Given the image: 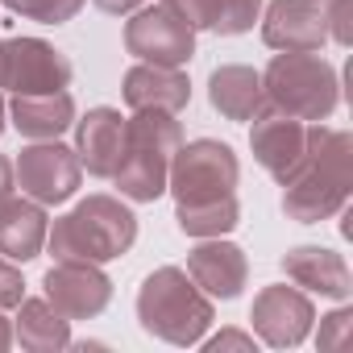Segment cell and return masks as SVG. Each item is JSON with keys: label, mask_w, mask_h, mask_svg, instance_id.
<instances>
[{"label": "cell", "mask_w": 353, "mask_h": 353, "mask_svg": "<svg viewBox=\"0 0 353 353\" xmlns=\"http://www.w3.org/2000/svg\"><path fill=\"white\" fill-rule=\"evenodd\" d=\"M353 192V137L324 121H312L307 158L283 183V212L299 225H320L345 212Z\"/></svg>", "instance_id": "6da1fadb"}, {"label": "cell", "mask_w": 353, "mask_h": 353, "mask_svg": "<svg viewBox=\"0 0 353 353\" xmlns=\"http://www.w3.org/2000/svg\"><path fill=\"white\" fill-rule=\"evenodd\" d=\"M137 241V216L117 196H88L67 216L46 229V250L54 262H117Z\"/></svg>", "instance_id": "7a4b0ae2"}, {"label": "cell", "mask_w": 353, "mask_h": 353, "mask_svg": "<svg viewBox=\"0 0 353 353\" xmlns=\"http://www.w3.org/2000/svg\"><path fill=\"white\" fill-rule=\"evenodd\" d=\"M137 320L150 336L192 349L208 336L216 307L192 283V274L183 266H158L154 274H145V283L137 291Z\"/></svg>", "instance_id": "3957f363"}, {"label": "cell", "mask_w": 353, "mask_h": 353, "mask_svg": "<svg viewBox=\"0 0 353 353\" xmlns=\"http://www.w3.org/2000/svg\"><path fill=\"white\" fill-rule=\"evenodd\" d=\"M179 145H183V125L174 121V112H133L125 121V145L112 170L121 196L133 204H154L166 192V170Z\"/></svg>", "instance_id": "277c9868"}, {"label": "cell", "mask_w": 353, "mask_h": 353, "mask_svg": "<svg viewBox=\"0 0 353 353\" xmlns=\"http://www.w3.org/2000/svg\"><path fill=\"white\" fill-rule=\"evenodd\" d=\"M262 100L299 121H328L341 104V75L316 50H279L262 71Z\"/></svg>", "instance_id": "5b68a950"}, {"label": "cell", "mask_w": 353, "mask_h": 353, "mask_svg": "<svg viewBox=\"0 0 353 353\" xmlns=\"http://www.w3.org/2000/svg\"><path fill=\"white\" fill-rule=\"evenodd\" d=\"M237 179H241V162L233 145L216 137H196L174 150L166 170V192L174 196V204L196 208V204L237 196Z\"/></svg>", "instance_id": "8992f818"}, {"label": "cell", "mask_w": 353, "mask_h": 353, "mask_svg": "<svg viewBox=\"0 0 353 353\" xmlns=\"http://www.w3.org/2000/svg\"><path fill=\"white\" fill-rule=\"evenodd\" d=\"M71 59L42 42V38H5L0 42V88L13 96H38V92H63L71 88Z\"/></svg>", "instance_id": "52a82bcc"}, {"label": "cell", "mask_w": 353, "mask_h": 353, "mask_svg": "<svg viewBox=\"0 0 353 353\" xmlns=\"http://www.w3.org/2000/svg\"><path fill=\"white\" fill-rule=\"evenodd\" d=\"M13 174L21 196L38 200V204H67L79 183H83V166L75 158L71 145L63 141H30L17 158H13Z\"/></svg>", "instance_id": "ba28073f"}, {"label": "cell", "mask_w": 353, "mask_h": 353, "mask_svg": "<svg viewBox=\"0 0 353 353\" xmlns=\"http://www.w3.org/2000/svg\"><path fill=\"white\" fill-rule=\"evenodd\" d=\"M125 50L137 63H158V67H188L196 54V30L170 13L166 5L133 9L125 21Z\"/></svg>", "instance_id": "9c48e42d"}, {"label": "cell", "mask_w": 353, "mask_h": 353, "mask_svg": "<svg viewBox=\"0 0 353 353\" xmlns=\"http://www.w3.org/2000/svg\"><path fill=\"white\" fill-rule=\"evenodd\" d=\"M250 320H254V332H258L262 345H270V349H295V345L307 341V332L316 324V307H312V299L299 287L274 283V287H262L254 295Z\"/></svg>", "instance_id": "30bf717a"}, {"label": "cell", "mask_w": 353, "mask_h": 353, "mask_svg": "<svg viewBox=\"0 0 353 353\" xmlns=\"http://www.w3.org/2000/svg\"><path fill=\"white\" fill-rule=\"evenodd\" d=\"M307 133H312V121H299V117H287V112H274V108H262L254 117V125H250L254 162L270 174L279 188L307 158Z\"/></svg>", "instance_id": "8fae6325"}, {"label": "cell", "mask_w": 353, "mask_h": 353, "mask_svg": "<svg viewBox=\"0 0 353 353\" xmlns=\"http://www.w3.org/2000/svg\"><path fill=\"white\" fill-rule=\"evenodd\" d=\"M42 295L67 320H96L112 303V279L96 262H54L42 279Z\"/></svg>", "instance_id": "7c38bea8"}, {"label": "cell", "mask_w": 353, "mask_h": 353, "mask_svg": "<svg viewBox=\"0 0 353 353\" xmlns=\"http://www.w3.org/2000/svg\"><path fill=\"white\" fill-rule=\"evenodd\" d=\"M262 21V42L270 50H324V0H270Z\"/></svg>", "instance_id": "4fadbf2b"}, {"label": "cell", "mask_w": 353, "mask_h": 353, "mask_svg": "<svg viewBox=\"0 0 353 353\" xmlns=\"http://www.w3.org/2000/svg\"><path fill=\"white\" fill-rule=\"evenodd\" d=\"M188 274L192 283L208 295V299H237L250 283V258L241 245L221 241V237H204L192 254H188Z\"/></svg>", "instance_id": "5bb4252c"}, {"label": "cell", "mask_w": 353, "mask_h": 353, "mask_svg": "<svg viewBox=\"0 0 353 353\" xmlns=\"http://www.w3.org/2000/svg\"><path fill=\"white\" fill-rule=\"evenodd\" d=\"M121 96L133 112H183L192 104V79L183 67L137 63L125 71Z\"/></svg>", "instance_id": "9a60e30c"}, {"label": "cell", "mask_w": 353, "mask_h": 353, "mask_svg": "<svg viewBox=\"0 0 353 353\" xmlns=\"http://www.w3.org/2000/svg\"><path fill=\"white\" fill-rule=\"evenodd\" d=\"M125 145V117L108 104L75 117V158L92 179H112Z\"/></svg>", "instance_id": "2e32d148"}, {"label": "cell", "mask_w": 353, "mask_h": 353, "mask_svg": "<svg viewBox=\"0 0 353 353\" xmlns=\"http://www.w3.org/2000/svg\"><path fill=\"white\" fill-rule=\"evenodd\" d=\"M283 270L295 287L303 291H316L324 299H336L345 303L353 295V274H349V262L328 250V245H295L283 254Z\"/></svg>", "instance_id": "e0dca14e"}, {"label": "cell", "mask_w": 353, "mask_h": 353, "mask_svg": "<svg viewBox=\"0 0 353 353\" xmlns=\"http://www.w3.org/2000/svg\"><path fill=\"white\" fill-rule=\"evenodd\" d=\"M9 117L26 141H59L75 125V96L67 88L63 92H38V96H13Z\"/></svg>", "instance_id": "ac0fdd59"}, {"label": "cell", "mask_w": 353, "mask_h": 353, "mask_svg": "<svg viewBox=\"0 0 353 353\" xmlns=\"http://www.w3.org/2000/svg\"><path fill=\"white\" fill-rule=\"evenodd\" d=\"M46 229H50L46 204L17 196L0 204V254L9 262H34L46 245Z\"/></svg>", "instance_id": "d6986e66"}, {"label": "cell", "mask_w": 353, "mask_h": 353, "mask_svg": "<svg viewBox=\"0 0 353 353\" xmlns=\"http://www.w3.org/2000/svg\"><path fill=\"white\" fill-rule=\"evenodd\" d=\"M208 104L225 121H254L266 100H262V71L245 63H225L208 75Z\"/></svg>", "instance_id": "ffe728a7"}, {"label": "cell", "mask_w": 353, "mask_h": 353, "mask_svg": "<svg viewBox=\"0 0 353 353\" xmlns=\"http://www.w3.org/2000/svg\"><path fill=\"white\" fill-rule=\"evenodd\" d=\"M13 341H21V349H30V353H59V349H71V320H67L46 295H42V299H21V303H17Z\"/></svg>", "instance_id": "44dd1931"}, {"label": "cell", "mask_w": 353, "mask_h": 353, "mask_svg": "<svg viewBox=\"0 0 353 353\" xmlns=\"http://www.w3.org/2000/svg\"><path fill=\"white\" fill-rule=\"evenodd\" d=\"M174 221H179V229L188 237H196V241L225 237V233H233L241 225V204H237V196H225V200H212V204H196V208L174 204Z\"/></svg>", "instance_id": "7402d4cb"}, {"label": "cell", "mask_w": 353, "mask_h": 353, "mask_svg": "<svg viewBox=\"0 0 353 353\" xmlns=\"http://www.w3.org/2000/svg\"><path fill=\"white\" fill-rule=\"evenodd\" d=\"M258 17H262V0H212L208 34L237 38V34H250Z\"/></svg>", "instance_id": "603a6c76"}, {"label": "cell", "mask_w": 353, "mask_h": 353, "mask_svg": "<svg viewBox=\"0 0 353 353\" xmlns=\"http://www.w3.org/2000/svg\"><path fill=\"white\" fill-rule=\"evenodd\" d=\"M0 5L26 21H38V26H67L79 17L88 0H0Z\"/></svg>", "instance_id": "cb8c5ba5"}, {"label": "cell", "mask_w": 353, "mask_h": 353, "mask_svg": "<svg viewBox=\"0 0 353 353\" xmlns=\"http://www.w3.org/2000/svg\"><path fill=\"white\" fill-rule=\"evenodd\" d=\"M26 299V279L17 270V262H9L5 254H0V312H9Z\"/></svg>", "instance_id": "d4e9b609"}, {"label": "cell", "mask_w": 353, "mask_h": 353, "mask_svg": "<svg viewBox=\"0 0 353 353\" xmlns=\"http://www.w3.org/2000/svg\"><path fill=\"white\" fill-rule=\"evenodd\" d=\"M349 5H353V0H324V26H328V38H332L336 46H349V42H353Z\"/></svg>", "instance_id": "484cf974"}, {"label": "cell", "mask_w": 353, "mask_h": 353, "mask_svg": "<svg viewBox=\"0 0 353 353\" xmlns=\"http://www.w3.org/2000/svg\"><path fill=\"white\" fill-rule=\"evenodd\" d=\"M162 5L170 9V13H179L196 34L200 30H208V13H212V0H162Z\"/></svg>", "instance_id": "4316f807"}, {"label": "cell", "mask_w": 353, "mask_h": 353, "mask_svg": "<svg viewBox=\"0 0 353 353\" xmlns=\"http://www.w3.org/2000/svg\"><path fill=\"white\" fill-rule=\"evenodd\" d=\"M208 353H225V349H254L258 341H254V332H241V328H221L216 336H208V341H200Z\"/></svg>", "instance_id": "83f0119b"}, {"label": "cell", "mask_w": 353, "mask_h": 353, "mask_svg": "<svg viewBox=\"0 0 353 353\" xmlns=\"http://www.w3.org/2000/svg\"><path fill=\"white\" fill-rule=\"evenodd\" d=\"M349 320H353V312H349V307H336L332 316H324V328H320L316 345H341V341H345V328H349Z\"/></svg>", "instance_id": "f1b7e54d"}, {"label": "cell", "mask_w": 353, "mask_h": 353, "mask_svg": "<svg viewBox=\"0 0 353 353\" xmlns=\"http://www.w3.org/2000/svg\"><path fill=\"white\" fill-rule=\"evenodd\" d=\"M17 192V174H13V158L0 154V204H5L9 196Z\"/></svg>", "instance_id": "f546056e"}, {"label": "cell", "mask_w": 353, "mask_h": 353, "mask_svg": "<svg viewBox=\"0 0 353 353\" xmlns=\"http://www.w3.org/2000/svg\"><path fill=\"white\" fill-rule=\"evenodd\" d=\"M92 5H96L100 13H108V17H125V13L141 9V0H92Z\"/></svg>", "instance_id": "4dcf8cb0"}, {"label": "cell", "mask_w": 353, "mask_h": 353, "mask_svg": "<svg viewBox=\"0 0 353 353\" xmlns=\"http://www.w3.org/2000/svg\"><path fill=\"white\" fill-rule=\"evenodd\" d=\"M13 345V320H5V316H0V353H5Z\"/></svg>", "instance_id": "1f68e13d"}, {"label": "cell", "mask_w": 353, "mask_h": 353, "mask_svg": "<svg viewBox=\"0 0 353 353\" xmlns=\"http://www.w3.org/2000/svg\"><path fill=\"white\" fill-rule=\"evenodd\" d=\"M5 117H9V104H5V96H0V133H5Z\"/></svg>", "instance_id": "d6a6232c"}, {"label": "cell", "mask_w": 353, "mask_h": 353, "mask_svg": "<svg viewBox=\"0 0 353 353\" xmlns=\"http://www.w3.org/2000/svg\"><path fill=\"white\" fill-rule=\"evenodd\" d=\"M0 42H5V38H0Z\"/></svg>", "instance_id": "836d02e7"}]
</instances>
